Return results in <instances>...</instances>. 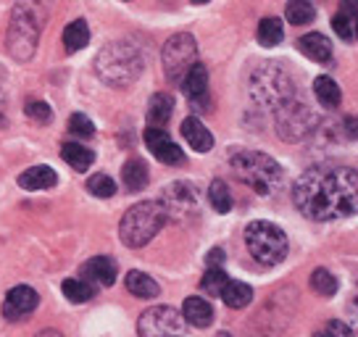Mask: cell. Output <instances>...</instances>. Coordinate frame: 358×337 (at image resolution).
Wrapping results in <instances>:
<instances>
[{"mask_svg": "<svg viewBox=\"0 0 358 337\" xmlns=\"http://www.w3.org/2000/svg\"><path fill=\"white\" fill-rule=\"evenodd\" d=\"M358 174L350 166H313L292 185V203L311 222H335L356 214Z\"/></svg>", "mask_w": 358, "mask_h": 337, "instance_id": "1", "label": "cell"}, {"mask_svg": "<svg viewBox=\"0 0 358 337\" xmlns=\"http://www.w3.org/2000/svg\"><path fill=\"white\" fill-rule=\"evenodd\" d=\"M143 53L132 43H111L106 45L95 58V71L98 77L111 85V87H127L143 74Z\"/></svg>", "mask_w": 358, "mask_h": 337, "instance_id": "2", "label": "cell"}, {"mask_svg": "<svg viewBox=\"0 0 358 337\" xmlns=\"http://www.w3.org/2000/svg\"><path fill=\"white\" fill-rule=\"evenodd\" d=\"M232 171L240 182H245L248 187H253L258 195H271L280 190L282 185V166L271 156L261 150H237L229 158Z\"/></svg>", "mask_w": 358, "mask_h": 337, "instance_id": "3", "label": "cell"}, {"mask_svg": "<svg viewBox=\"0 0 358 337\" xmlns=\"http://www.w3.org/2000/svg\"><path fill=\"white\" fill-rule=\"evenodd\" d=\"M166 222L169 219H166V211H164L161 201L137 203V206H132V208L122 216V224H119L122 243L127 248L148 245V243L164 229Z\"/></svg>", "mask_w": 358, "mask_h": 337, "instance_id": "4", "label": "cell"}, {"mask_svg": "<svg viewBox=\"0 0 358 337\" xmlns=\"http://www.w3.org/2000/svg\"><path fill=\"white\" fill-rule=\"evenodd\" d=\"M245 245L250 250V256L264 266L282 264L287 259V250H290L287 235L271 222H250L245 227Z\"/></svg>", "mask_w": 358, "mask_h": 337, "instance_id": "5", "label": "cell"}, {"mask_svg": "<svg viewBox=\"0 0 358 337\" xmlns=\"http://www.w3.org/2000/svg\"><path fill=\"white\" fill-rule=\"evenodd\" d=\"M43 11H34V3H19L13 11V22L8 29V50L16 61H27L32 58L34 48H37V34L43 27Z\"/></svg>", "mask_w": 358, "mask_h": 337, "instance_id": "6", "label": "cell"}, {"mask_svg": "<svg viewBox=\"0 0 358 337\" xmlns=\"http://www.w3.org/2000/svg\"><path fill=\"white\" fill-rule=\"evenodd\" d=\"M250 92L253 101L264 103L268 108H277L280 103H285L287 98L295 95L292 87V77L280 66H261L250 79Z\"/></svg>", "mask_w": 358, "mask_h": 337, "instance_id": "7", "label": "cell"}, {"mask_svg": "<svg viewBox=\"0 0 358 337\" xmlns=\"http://www.w3.org/2000/svg\"><path fill=\"white\" fill-rule=\"evenodd\" d=\"M274 111H277V132L287 143H298L303 137H308L316 127V116L311 113V108L298 101L295 95L280 103Z\"/></svg>", "mask_w": 358, "mask_h": 337, "instance_id": "8", "label": "cell"}, {"mask_svg": "<svg viewBox=\"0 0 358 337\" xmlns=\"http://www.w3.org/2000/svg\"><path fill=\"white\" fill-rule=\"evenodd\" d=\"M195 61H198V43H195L192 34H174L164 45V71H166L169 82H177L179 85Z\"/></svg>", "mask_w": 358, "mask_h": 337, "instance_id": "9", "label": "cell"}, {"mask_svg": "<svg viewBox=\"0 0 358 337\" xmlns=\"http://www.w3.org/2000/svg\"><path fill=\"white\" fill-rule=\"evenodd\" d=\"M161 206L166 211V219H174L179 224H190L192 219L198 216V211H201V198H198L195 185H190V182H174L164 192Z\"/></svg>", "mask_w": 358, "mask_h": 337, "instance_id": "10", "label": "cell"}, {"mask_svg": "<svg viewBox=\"0 0 358 337\" xmlns=\"http://www.w3.org/2000/svg\"><path fill=\"white\" fill-rule=\"evenodd\" d=\"M182 329H185L182 311L171 308V306L148 308L145 314L140 316V322H137L140 337H179Z\"/></svg>", "mask_w": 358, "mask_h": 337, "instance_id": "11", "label": "cell"}, {"mask_svg": "<svg viewBox=\"0 0 358 337\" xmlns=\"http://www.w3.org/2000/svg\"><path fill=\"white\" fill-rule=\"evenodd\" d=\"M145 145L153 156L161 161V164H169V166H177V164H185V153L182 148L166 135V129H156V127H148L145 129Z\"/></svg>", "mask_w": 358, "mask_h": 337, "instance_id": "12", "label": "cell"}, {"mask_svg": "<svg viewBox=\"0 0 358 337\" xmlns=\"http://www.w3.org/2000/svg\"><path fill=\"white\" fill-rule=\"evenodd\" d=\"M40 303V295L29 287V285H16L13 290H8L6 303H3V316L8 322H22L24 316H29Z\"/></svg>", "mask_w": 358, "mask_h": 337, "instance_id": "13", "label": "cell"}, {"mask_svg": "<svg viewBox=\"0 0 358 337\" xmlns=\"http://www.w3.org/2000/svg\"><path fill=\"white\" fill-rule=\"evenodd\" d=\"M82 280L98 287H111L116 282V261L108 256H95L82 266Z\"/></svg>", "mask_w": 358, "mask_h": 337, "instance_id": "14", "label": "cell"}, {"mask_svg": "<svg viewBox=\"0 0 358 337\" xmlns=\"http://www.w3.org/2000/svg\"><path fill=\"white\" fill-rule=\"evenodd\" d=\"M179 85H182L185 95H187L192 103H203L206 95H208V71H206V66H203L201 61H195V64L187 69V74L182 77Z\"/></svg>", "mask_w": 358, "mask_h": 337, "instance_id": "15", "label": "cell"}, {"mask_svg": "<svg viewBox=\"0 0 358 337\" xmlns=\"http://www.w3.org/2000/svg\"><path fill=\"white\" fill-rule=\"evenodd\" d=\"M182 137H185L187 145L195 148L198 153H208L213 148V135L203 127L201 119H195V116H187V119L182 122Z\"/></svg>", "mask_w": 358, "mask_h": 337, "instance_id": "16", "label": "cell"}, {"mask_svg": "<svg viewBox=\"0 0 358 337\" xmlns=\"http://www.w3.org/2000/svg\"><path fill=\"white\" fill-rule=\"evenodd\" d=\"M182 319H185V324H192V327H198V329H203V327H208L213 322V308L206 298L192 295V298H187L185 306H182Z\"/></svg>", "mask_w": 358, "mask_h": 337, "instance_id": "17", "label": "cell"}, {"mask_svg": "<svg viewBox=\"0 0 358 337\" xmlns=\"http://www.w3.org/2000/svg\"><path fill=\"white\" fill-rule=\"evenodd\" d=\"M58 182V174L50 166H32L27 168L24 174H19V185L24 190H50Z\"/></svg>", "mask_w": 358, "mask_h": 337, "instance_id": "18", "label": "cell"}, {"mask_svg": "<svg viewBox=\"0 0 358 337\" xmlns=\"http://www.w3.org/2000/svg\"><path fill=\"white\" fill-rule=\"evenodd\" d=\"M298 48L303 50V56H308L311 61H316V64H327V61L332 58V43L319 32L306 34L301 43H298Z\"/></svg>", "mask_w": 358, "mask_h": 337, "instance_id": "19", "label": "cell"}, {"mask_svg": "<svg viewBox=\"0 0 358 337\" xmlns=\"http://www.w3.org/2000/svg\"><path fill=\"white\" fill-rule=\"evenodd\" d=\"M174 113V101L166 92H158L150 98V108H148V127H156V129H164Z\"/></svg>", "mask_w": 358, "mask_h": 337, "instance_id": "20", "label": "cell"}, {"mask_svg": "<svg viewBox=\"0 0 358 337\" xmlns=\"http://www.w3.org/2000/svg\"><path fill=\"white\" fill-rule=\"evenodd\" d=\"M222 301L229 308H245L250 301H253V290H250V285L245 282H235V280H227V285L222 287Z\"/></svg>", "mask_w": 358, "mask_h": 337, "instance_id": "21", "label": "cell"}, {"mask_svg": "<svg viewBox=\"0 0 358 337\" xmlns=\"http://www.w3.org/2000/svg\"><path fill=\"white\" fill-rule=\"evenodd\" d=\"M61 158H64L74 171H87V168L92 166V161H95V153H92L90 148L79 145V143H66V145L61 148Z\"/></svg>", "mask_w": 358, "mask_h": 337, "instance_id": "22", "label": "cell"}, {"mask_svg": "<svg viewBox=\"0 0 358 337\" xmlns=\"http://www.w3.org/2000/svg\"><path fill=\"white\" fill-rule=\"evenodd\" d=\"M313 95H316V101L322 103L324 108H337L340 101H343L340 85L329 77H316V82H313Z\"/></svg>", "mask_w": 358, "mask_h": 337, "instance_id": "23", "label": "cell"}, {"mask_svg": "<svg viewBox=\"0 0 358 337\" xmlns=\"http://www.w3.org/2000/svg\"><path fill=\"white\" fill-rule=\"evenodd\" d=\"M122 182L127 190H143L148 185V166L145 161H140V158H132V161H127L122 168Z\"/></svg>", "mask_w": 358, "mask_h": 337, "instance_id": "24", "label": "cell"}, {"mask_svg": "<svg viewBox=\"0 0 358 337\" xmlns=\"http://www.w3.org/2000/svg\"><path fill=\"white\" fill-rule=\"evenodd\" d=\"M127 290L137 295V298H156L161 287L153 277H148L145 271H129L127 274Z\"/></svg>", "mask_w": 358, "mask_h": 337, "instance_id": "25", "label": "cell"}, {"mask_svg": "<svg viewBox=\"0 0 358 337\" xmlns=\"http://www.w3.org/2000/svg\"><path fill=\"white\" fill-rule=\"evenodd\" d=\"M90 43V27L85 19H77V22H71L66 27V32H64V45H66L69 53H79L82 48H87Z\"/></svg>", "mask_w": 358, "mask_h": 337, "instance_id": "26", "label": "cell"}, {"mask_svg": "<svg viewBox=\"0 0 358 337\" xmlns=\"http://www.w3.org/2000/svg\"><path fill=\"white\" fill-rule=\"evenodd\" d=\"M282 37H285V27H282V19H277V16H268L258 24V43L264 48L280 45Z\"/></svg>", "mask_w": 358, "mask_h": 337, "instance_id": "27", "label": "cell"}, {"mask_svg": "<svg viewBox=\"0 0 358 337\" xmlns=\"http://www.w3.org/2000/svg\"><path fill=\"white\" fill-rule=\"evenodd\" d=\"M61 290H64L66 301H71V303H87L90 298L95 295V287H92L90 282L82 280V277H74V280H64Z\"/></svg>", "mask_w": 358, "mask_h": 337, "instance_id": "28", "label": "cell"}, {"mask_svg": "<svg viewBox=\"0 0 358 337\" xmlns=\"http://www.w3.org/2000/svg\"><path fill=\"white\" fill-rule=\"evenodd\" d=\"M285 16L290 24H311L316 19V6H313V0H290L285 8Z\"/></svg>", "mask_w": 358, "mask_h": 337, "instance_id": "29", "label": "cell"}, {"mask_svg": "<svg viewBox=\"0 0 358 337\" xmlns=\"http://www.w3.org/2000/svg\"><path fill=\"white\" fill-rule=\"evenodd\" d=\"M208 201H211V206L219 214H229V211H232V192H229V187H227L222 180L211 182V187H208Z\"/></svg>", "mask_w": 358, "mask_h": 337, "instance_id": "30", "label": "cell"}, {"mask_svg": "<svg viewBox=\"0 0 358 337\" xmlns=\"http://www.w3.org/2000/svg\"><path fill=\"white\" fill-rule=\"evenodd\" d=\"M311 290L316 292V295H324V298H332L337 292V280L332 271L327 269H316L311 274Z\"/></svg>", "mask_w": 358, "mask_h": 337, "instance_id": "31", "label": "cell"}, {"mask_svg": "<svg viewBox=\"0 0 358 337\" xmlns=\"http://www.w3.org/2000/svg\"><path fill=\"white\" fill-rule=\"evenodd\" d=\"M227 271L222 269V266H208V271L203 274V282H201V287L206 295H216L219 298V292H222V287L227 285Z\"/></svg>", "mask_w": 358, "mask_h": 337, "instance_id": "32", "label": "cell"}, {"mask_svg": "<svg viewBox=\"0 0 358 337\" xmlns=\"http://www.w3.org/2000/svg\"><path fill=\"white\" fill-rule=\"evenodd\" d=\"M87 190L92 192L95 198H113V195H116V182H113L108 174H95V177L87 182Z\"/></svg>", "mask_w": 358, "mask_h": 337, "instance_id": "33", "label": "cell"}, {"mask_svg": "<svg viewBox=\"0 0 358 337\" xmlns=\"http://www.w3.org/2000/svg\"><path fill=\"white\" fill-rule=\"evenodd\" d=\"M69 132L82 137V140H87V137L95 135V127H92V122H90L85 113H71V119H69Z\"/></svg>", "mask_w": 358, "mask_h": 337, "instance_id": "34", "label": "cell"}, {"mask_svg": "<svg viewBox=\"0 0 358 337\" xmlns=\"http://www.w3.org/2000/svg\"><path fill=\"white\" fill-rule=\"evenodd\" d=\"M353 22L356 19H350L345 13H337L335 19H332V27H335L337 37H343L345 43H356V29H353Z\"/></svg>", "mask_w": 358, "mask_h": 337, "instance_id": "35", "label": "cell"}, {"mask_svg": "<svg viewBox=\"0 0 358 337\" xmlns=\"http://www.w3.org/2000/svg\"><path fill=\"white\" fill-rule=\"evenodd\" d=\"M24 113L29 116V119H34V122H50L53 119V111H50V106L43 101H32V103H27V108H24Z\"/></svg>", "mask_w": 358, "mask_h": 337, "instance_id": "36", "label": "cell"}, {"mask_svg": "<svg viewBox=\"0 0 358 337\" xmlns=\"http://www.w3.org/2000/svg\"><path fill=\"white\" fill-rule=\"evenodd\" d=\"M313 337H353V329H350L345 322H337V319H332V322H327L322 332H316Z\"/></svg>", "mask_w": 358, "mask_h": 337, "instance_id": "37", "label": "cell"}, {"mask_svg": "<svg viewBox=\"0 0 358 337\" xmlns=\"http://www.w3.org/2000/svg\"><path fill=\"white\" fill-rule=\"evenodd\" d=\"M224 264V250L222 248H213L211 256H208V266H222Z\"/></svg>", "mask_w": 358, "mask_h": 337, "instance_id": "38", "label": "cell"}, {"mask_svg": "<svg viewBox=\"0 0 358 337\" xmlns=\"http://www.w3.org/2000/svg\"><path fill=\"white\" fill-rule=\"evenodd\" d=\"M343 13L350 16V19H356V0H345L343 3Z\"/></svg>", "mask_w": 358, "mask_h": 337, "instance_id": "39", "label": "cell"}, {"mask_svg": "<svg viewBox=\"0 0 358 337\" xmlns=\"http://www.w3.org/2000/svg\"><path fill=\"white\" fill-rule=\"evenodd\" d=\"M37 337H64V335H61L58 329H43V332H40Z\"/></svg>", "mask_w": 358, "mask_h": 337, "instance_id": "40", "label": "cell"}, {"mask_svg": "<svg viewBox=\"0 0 358 337\" xmlns=\"http://www.w3.org/2000/svg\"><path fill=\"white\" fill-rule=\"evenodd\" d=\"M192 3H208V0H192Z\"/></svg>", "mask_w": 358, "mask_h": 337, "instance_id": "41", "label": "cell"}]
</instances>
